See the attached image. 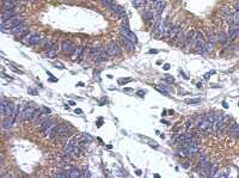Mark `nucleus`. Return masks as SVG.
I'll return each instance as SVG.
<instances>
[{
    "label": "nucleus",
    "mask_w": 239,
    "mask_h": 178,
    "mask_svg": "<svg viewBox=\"0 0 239 178\" xmlns=\"http://www.w3.org/2000/svg\"><path fill=\"white\" fill-rule=\"evenodd\" d=\"M25 18L24 17H20V16H14L12 17L11 19L6 20V22H2L1 23V30H5V29H12L13 26L16 25H19L22 23H24Z\"/></svg>",
    "instance_id": "1"
},
{
    "label": "nucleus",
    "mask_w": 239,
    "mask_h": 178,
    "mask_svg": "<svg viewBox=\"0 0 239 178\" xmlns=\"http://www.w3.org/2000/svg\"><path fill=\"white\" fill-rule=\"evenodd\" d=\"M121 35L122 36H124L125 38H128V40H130L131 42H134V43H136V36L131 32V30L129 29V26L127 25V23H123L122 25H121Z\"/></svg>",
    "instance_id": "2"
},
{
    "label": "nucleus",
    "mask_w": 239,
    "mask_h": 178,
    "mask_svg": "<svg viewBox=\"0 0 239 178\" xmlns=\"http://www.w3.org/2000/svg\"><path fill=\"white\" fill-rule=\"evenodd\" d=\"M205 47V40H203V35L202 32H196L195 37H194V48L197 50V52H203V48Z\"/></svg>",
    "instance_id": "3"
},
{
    "label": "nucleus",
    "mask_w": 239,
    "mask_h": 178,
    "mask_svg": "<svg viewBox=\"0 0 239 178\" xmlns=\"http://www.w3.org/2000/svg\"><path fill=\"white\" fill-rule=\"evenodd\" d=\"M107 52L110 56H119L121 55V48L116 42H111L108 47H107Z\"/></svg>",
    "instance_id": "4"
},
{
    "label": "nucleus",
    "mask_w": 239,
    "mask_h": 178,
    "mask_svg": "<svg viewBox=\"0 0 239 178\" xmlns=\"http://www.w3.org/2000/svg\"><path fill=\"white\" fill-rule=\"evenodd\" d=\"M35 112H36V109H35V108H32V106H28V108H25V110L22 112L19 120H20V121H25V120L32 118V116H34Z\"/></svg>",
    "instance_id": "5"
},
{
    "label": "nucleus",
    "mask_w": 239,
    "mask_h": 178,
    "mask_svg": "<svg viewBox=\"0 0 239 178\" xmlns=\"http://www.w3.org/2000/svg\"><path fill=\"white\" fill-rule=\"evenodd\" d=\"M56 130H58V135L60 136H69L71 135V127L67 124H60L56 127Z\"/></svg>",
    "instance_id": "6"
},
{
    "label": "nucleus",
    "mask_w": 239,
    "mask_h": 178,
    "mask_svg": "<svg viewBox=\"0 0 239 178\" xmlns=\"http://www.w3.org/2000/svg\"><path fill=\"white\" fill-rule=\"evenodd\" d=\"M74 44L71 42V41H63L62 42V44H61V50H62V53H65V54H69V53H72V52H74Z\"/></svg>",
    "instance_id": "7"
},
{
    "label": "nucleus",
    "mask_w": 239,
    "mask_h": 178,
    "mask_svg": "<svg viewBox=\"0 0 239 178\" xmlns=\"http://www.w3.org/2000/svg\"><path fill=\"white\" fill-rule=\"evenodd\" d=\"M60 46L59 44H53L49 49H48V53H47V56L48 58H50V59H54V58H56L58 56V54H59V52H60Z\"/></svg>",
    "instance_id": "8"
},
{
    "label": "nucleus",
    "mask_w": 239,
    "mask_h": 178,
    "mask_svg": "<svg viewBox=\"0 0 239 178\" xmlns=\"http://www.w3.org/2000/svg\"><path fill=\"white\" fill-rule=\"evenodd\" d=\"M109 56L110 55L108 54V52H105L104 49H99V52L96 55L95 60H96V62H104V61H107L109 59Z\"/></svg>",
    "instance_id": "9"
},
{
    "label": "nucleus",
    "mask_w": 239,
    "mask_h": 178,
    "mask_svg": "<svg viewBox=\"0 0 239 178\" xmlns=\"http://www.w3.org/2000/svg\"><path fill=\"white\" fill-rule=\"evenodd\" d=\"M121 42H122V44L128 49V50H130V52H133L134 49H135V43L134 42H131L130 40H128V38H125L124 36H122L121 35Z\"/></svg>",
    "instance_id": "10"
},
{
    "label": "nucleus",
    "mask_w": 239,
    "mask_h": 178,
    "mask_svg": "<svg viewBox=\"0 0 239 178\" xmlns=\"http://www.w3.org/2000/svg\"><path fill=\"white\" fill-rule=\"evenodd\" d=\"M83 52H84V47H77V48L74 49V52L72 53V56H71V59H72L73 61H75V60H78V59H80V58H81V55H83Z\"/></svg>",
    "instance_id": "11"
},
{
    "label": "nucleus",
    "mask_w": 239,
    "mask_h": 178,
    "mask_svg": "<svg viewBox=\"0 0 239 178\" xmlns=\"http://www.w3.org/2000/svg\"><path fill=\"white\" fill-rule=\"evenodd\" d=\"M13 122H14V120H13V117L11 116H5V118H4V121H2V128L4 129H8V128H11L12 127V124H13Z\"/></svg>",
    "instance_id": "12"
},
{
    "label": "nucleus",
    "mask_w": 239,
    "mask_h": 178,
    "mask_svg": "<svg viewBox=\"0 0 239 178\" xmlns=\"http://www.w3.org/2000/svg\"><path fill=\"white\" fill-rule=\"evenodd\" d=\"M74 147H75V144H74L73 141H68V142L63 146V153H65V154H72Z\"/></svg>",
    "instance_id": "13"
},
{
    "label": "nucleus",
    "mask_w": 239,
    "mask_h": 178,
    "mask_svg": "<svg viewBox=\"0 0 239 178\" xmlns=\"http://www.w3.org/2000/svg\"><path fill=\"white\" fill-rule=\"evenodd\" d=\"M41 41H42V37H41V35H40V34H37V32H35V34H34V36L31 37L30 42H29V46H36V44H40V43H41Z\"/></svg>",
    "instance_id": "14"
},
{
    "label": "nucleus",
    "mask_w": 239,
    "mask_h": 178,
    "mask_svg": "<svg viewBox=\"0 0 239 178\" xmlns=\"http://www.w3.org/2000/svg\"><path fill=\"white\" fill-rule=\"evenodd\" d=\"M26 29V26L22 23V24H19V25H16V26H13L12 29H10L8 31H6V32H8V34H18L19 31H23V30H25Z\"/></svg>",
    "instance_id": "15"
},
{
    "label": "nucleus",
    "mask_w": 239,
    "mask_h": 178,
    "mask_svg": "<svg viewBox=\"0 0 239 178\" xmlns=\"http://www.w3.org/2000/svg\"><path fill=\"white\" fill-rule=\"evenodd\" d=\"M179 32H181V25H175V26L171 28L170 34H169V37H170V38H176L177 35H178Z\"/></svg>",
    "instance_id": "16"
},
{
    "label": "nucleus",
    "mask_w": 239,
    "mask_h": 178,
    "mask_svg": "<svg viewBox=\"0 0 239 178\" xmlns=\"http://www.w3.org/2000/svg\"><path fill=\"white\" fill-rule=\"evenodd\" d=\"M16 8V2H11L7 0H4V5H2V11H11Z\"/></svg>",
    "instance_id": "17"
},
{
    "label": "nucleus",
    "mask_w": 239,
    "mask_h": 178,
    "mask_svg": "<svg viewBox=\"0 0 239 178\" xmlns=\"http://www.w3.org/2000/svg\"><path fill=\"white\" fill-rule=\"evenodd\" d=\"M187 148H188L189 157H195V156H197V153H199V147H197V145H190V146H188Z\"/></svg>",
    "instance_id": "18"
},
{
    "label": "nucleus",
    "mask_w": 239,
    "mask_h": 178,
    "mask_svg": "<svg viewBox=\"0 0 239 178\" xmlns=\"http://www.w3.org/2000/svg\"><path fill=\"white\" fill-rule=\"evenodd\" d=\"M143 19H145L146 22H152V20H154V13H153V11H152V10H146V11L143 12Z\"/></svg>",
    "instance_id": "19"
},
{
    "label": "nucleus",
    "mask_w": 239,
    "mask_h": 178,
    "mask_svg": "<svg viewBox=\"0 0 239 178\" xmlns=\"http://www.w3.org/2000/svg\"><path fill=\"white\" fill-rule=\"evenodd\" d=\"M101 1H102V4H103L105 7H108L109 10H111V11L114 12V10H115V7H116L114 0H101Z\"/></svg>",
    "instance_id": "20"
},
{
    "label": "nucleus",
    "mask_w": 239,
    "mask_h": 178,
    "mask_svg": "<svg viewBox=\"0 0 239 178\" xmlns=\"http://www.w3.org/2000/svg\"><path fill=\"white\" fill-rule=\"evenodd\" d=\"M13 110H14V105H12V103H7V105H6V110H5V116H12L13 115ZM4 116V117H5Z\"/></svg>",
    "instance_id": "21"
},
{
    "label": "nucleus",
    "mask_w": 239,
    "mask_h": 178,
    "mask_svg": "<svg viewBox=\"0 0 239 178\" xmlns=\"http://www.w3.org/2000/svg\"><path fill=\"white\" fill-rule=\"evenodd\" d=\"M154 7L157 8V12H158V14H160V13L163 12L164 7H165V0H163V1H160V2H157V4H154Z\"/></svg>",
    "instance_id": "22"
},
{
    "label": "nucleus",
    "mask_w": 239,
    "mask_h": 178,
    "mask_svg": "<svg viewBox=\"0 0 239 178\" xmlns=\"http://www.w3.org/2000/svg\"><path fill=\"white\" fill-rule=\"evenodd\" d=\"M231 22L233 23V25L235 26H237V28H239V11L238 12H236L232 17H231Z\"/></svg>",
    "instance_id": "23"
},
{
    "label": "nucleus",
    "mask_w": 239,
    "mask_h": 178,
    "mask_svg": "<svg viewBox=\"0 0 239 178\" xmlns=\"http://www.w3.org/2000/svg\"><path fill=\"white\" fill-rule=\"evenodd\" d=\"M68 177H71V178L80 177V171H79L78 169H72V170L69 171V174H68Z\"/></svg>",
    "instance_id": "24"
},
{
    "label": "nucleus",
    "mask_w": 239,
    "mask_h": 178,
    "mask_svg": "<svg viewBox=\"0 0 239 178\" xmlns=\"http://www.w3.org/2000/svg\"><path fill=\"white\" fill-rule=\"evenodd\" d=\"M7 100L5 98H1V104H0V110H1V115L5 116V110H6V105H7Z\"/></svg>",
    "instance_id": "25"
},
{
    "label": "nucleus",
    "mask_w": 239,
    "mask_h": 178,
    "mask_svg": "<svg viewBox=\"0 0 239 178\" xmlns=\"http://www.w3.org/2000/svg\"><path fill=\"white\" fill-rule=\"evenodd\" d=\"M52 124H54V122L52 121V120H46L42 124H41V128H42V130H44V129H47V128H49Z\"/></svg>",
    "instance_id": "26"
},
{
    "label": "nucleus",
    "mask_w": 239,
    "mask_h": 178,
    "mask_svg": "<svg viewBox=\"0 0 239 178\" xmlns=\"http://www.w3.org/2000/svg\"><path fill=\"white\" fill-rule=\"evenodd\" d=\"M218 40H219L221 43H225V42L229 40V37L226 36V34H225V32H223V31H221V32L218 35Z\"/></svg>",
    "instance_id": "27"
},
{
    "label": "nucleus",
    "mask_w": 239,
    "mask_h": 178,
    "mask_svg": "<svg viewBox=\"0 0 239 178\" xmlns=\"http://www.w3.org/2000/svg\"><path fill=\"white\" fill-rule=\"evenodd\" d=\"M178 156H179V157H189L188 148H187V147H182V148L178 151Z\"/></svg>",
    "instance_id": "28"
},
{
    "label": "nucleus",
    "mask_w": 239,
    "mask_h": 178,
    "mask_svg": "<svg viewBox=\"0 0 239 178\" xmlns=\"http://www.w3.org/2000/svg\"><path fill=\"white\" fill-rule=\"evenodd\" d=\"M217 171H218V165H211V168H209V176L213 177Z\"/></svg>",
    "instance_id": "29"
},
{
    "label": "nucleus",
    "mask_w": 239,
    "mask_h": 178,
    "mask_svg": "<svg viewBox=\"0 0 239 178\" xmlns=\"http://www.w3.org/2000/svg\"><path fill=\"white\" fill-rule=\"evenodd\" d=\"M133 5L135 6V7H142V6H145V0H134L133 1Z\"/></svg>",
    "instance_id": "30"
},
{
    "label": "nucleus",
    "mask_w": 239,
    "mask_h": 178,
    "mask_svg": "<svg viewBox=\"0 0 239 178\" xmlns=\"http://www.w3.org/2000/svg\"><path fill=\"white\" fill-rule=\"evenodd\" d=\"M160 86H161V88H163L164 90H166L169 93H170V92H173V90L171 89V88H169V85H167V84H165V83H161V85H160Z\"/></svg>",
    "instance_id": "31"
},
{
    "label": "nucleus",
    "mask_w": 239,
    "mask_h": 178,
    "mask_svg": "<svg viewBox=\"0 0 239 178\" xmlns=\"http://www.w3.org/2000/svg\"><path fill=\"white\" fill-rule=\"evenodd\" d=\"M72 154H73V157H79V156H80V151H79V148H78L77 146L74 147V150H73Z\"/></svg>",
    "instance_id": "32"
},
{
    "label": "nucleus",
    "mask_w": 239,
    "mask_h": 178,
    "mask_svg": "<svg viewBox=\"0 0 239 178\" xmlns=\"http://www.w3.org/2000/svg\"><path fill=\"white\" fill-rule=\"evenodd\" d=\"M200 102V99H185V103L187 104H196V103H199Z\"/></svg>",
    "instance_id": "33"
},
{
    "label": "nucleus",
    "mask_w": 239,
    "mask_h": 178,
    "mask_svg": "<svg viewBox=\"0 0 239 178\" xmlns=\"http://www.w3.org/2000/svg\"><path fill=\"white\" fill-rule=\"evenodd\" d=\"M213 46H214V43H211V42H209V43H208L206 47H203V48H206V52H211V50L213 49Z\"/></svg>",
    "instance_id": "34"
},
{
    "label": "nucleus",
    "mask_w": 239,
    "mask_h": 178,
    "mask_svg": "<svg viewBox=\"0 0 239 178\" xmlns=\"http://www.w3.org/2000/svg\"><path fill=\"white\" fill-rule=\"evenodd\" d=\"M164 79L166 80V82H170V83H172L175 79H173V77H171V76H169V74H165L164 76Z\"/></svg>",
    "instance_id": "35"
},
{
    "label": "nucleus",
    "mask_w": 239,
    "mask_h": 178,
    "mask_svg": "<svg viewBox=\"0 0 239 178\" xmlns=\"http://www.w3.org/2000/svg\"><path fill=\"white\" fill-rule=\"evenodd\" d=\"M194 123H195V122H194L193 120H189V121L187 122V126H185V128H187V129H190V128L194 126Z\"/></svg>",
    "instance_id": "36"
},
{
    "label": "nucleus",
    "mask_w": 239,
    "mask_h": 178,
    "mask_svg": "<svg viewBox=\"0 0 239 178\" xmlns=\"http://www.w3.org/2000/svg\"><path fill=\"white\" fill-rule=\"evenodd\" d=\"M133 79H120L119 80V84H127V83H129V82H131Z\"/></svg>",
    "instance_id": "37"
},
{
    "label": "nucleus",
    "mask_w": 239,
    "mask_h": 178,
    "mask_svg": "<svg viewBox=\"0 0 239 178\" xmlns=\"http://www.w3.org/2000/svg\"><path fill=\"white\" fill-rule=\"evenodd\" d=\"M170 67H171V66H170L169 64H165V65L163 66V70H165V71H169V70H170Z\"/></svg>",
    "instance_id": "38"
},
{
    "label": "nucleus",
    "mask_w": 239,
    "mask_h": 178,
    "mask_svg": "<svg viewBox=\"0 0 239 178\" xmlns=\"http://www.w3.org/2000/svg\"><path fill=\"white\" fill-rule=\"evenodd\" d=\"M136 93H137V96H140V97H143V96L146 94V92H145V91H137Z\"/></svg>",
    "instance_id": "39"
},
{
    "label": "nucleus",
    "mask_w": 239,
    "mask_h": 178,
    "mask_svg": "<svg viewBox=\"0 0 239 178\" xmlns=\"http://www.w3.org/2000/svg\"><path fill=\"white\" fill-rule=\"evenodd\" d=\"M208 158L206 157V156H200V158H199V162H201V160H207Z\"/></svg>",
    "instance_id": "40"
},
{
    "label": "nucleus",
    "mask_w": 239,
    "mask_h": 178,
    "mask_svg": "<svg viewBox=\"0 0 239 178\" xmlns=\"http://www.w3.org/2000/svg\"><path fill=\"white\" fill-rule=\"evenodd\" d=\"M75 114H83V110L81 109H75Z\"/></svg>",
    "instance_id": "41"
},
{
    "label": "nucleus",
    "mask_w": 239,
    "mask_h": 178,
    "mask_svg": "<svg viewBox=\"0 0 239 178\" xmlns=\"http://www.w3.org/2000/svg\"><path fill=\"white\" fill-rule=\"evenodd\" d=\"M136 175L140 176V175H141V171H140V170H136Z\"/></svg>",
    "instance_id": "42"
},
{
    "label": "nucleus",
    "mask_w": 239,
    "mask_h": 178,
    "mask_svg": "<svg viewBox=\"0 0 239 178\" xmlns=\"http://www.w3.org/2000/svg\"><path fill=\"white\" fill-rule=\"evenodd\" d=\"M69 104H71V105H75V103H74L73 100H71V102H69Z\"/></svg>",
    "instance_id": "43"
},
{
    "label": "nucleus",
    "mask_w": 239,
    "mask_h": 178,
    "mask_svg": "<svg viewBox=\"0 0 239 178\" xmlns=\"http://www.w3.org/2000/svg\"><path fill=\"white\" fill-rule=\"evenodd\" d=\"M236 8H237V10L239 11V2H237V5H236Z\"/></svg>",
    "instance_id": "44"
},
{
    "label": "nucleus",
    "mask_w": 239,
    "mask_h": 178,
    "mask_svg": "<svg viewBox=\"0 0 239 178\" xmlns=\"http://www.w3.org/2000/svg\"><path fill=\"white\" fill-rule=\"evenodd\" d=\"M148 1H151V2H153V4L155 2V0H148Z\"/></svg>",
    "instance_id": "45"
},
{
    "label": "nucleus",
    "mask_w": 239,
    "mask_h": 178,
    "mask_svg": "<svg viewBox=\"0 0 239 178\" xmlns=\"http://www.w3.org/2000/svg\"><path fill=\"white\" fill-rule=\"evenodd\" d=\"M7 1H11V2H16V0H7Z\"/></svg>",
    "instance_id": "46"
},
{
    "label": "nucleus",
    "mask_w": 239,
    "mask_h": 178,
    "mask_svg": "<svg viewBox=\"0 0 239 178\" xmlns=\"http://www.w3.org/2000/svg\"><path fill=\"white\" fill-rule=\"evenodd\" d=\"M26 1H31V0H26Z\"/></svg>",
    "instance_id": "47"
},
{
    "label": "nucleus",
    "mask_w": 239,
    "mask_h": 178,
    "mask_svg": "<svg viewBox=\"0 0 239 178\" xmlns=\"http://www.w3.org/2000/svg\"><path fill=\"white\" fill-rule=\"evenodd\" d=\"M65 1H67V0H65ZM68 1H71V0H68Z\"/></svg>",
    "instance_id": "48"
}]
</instances>
